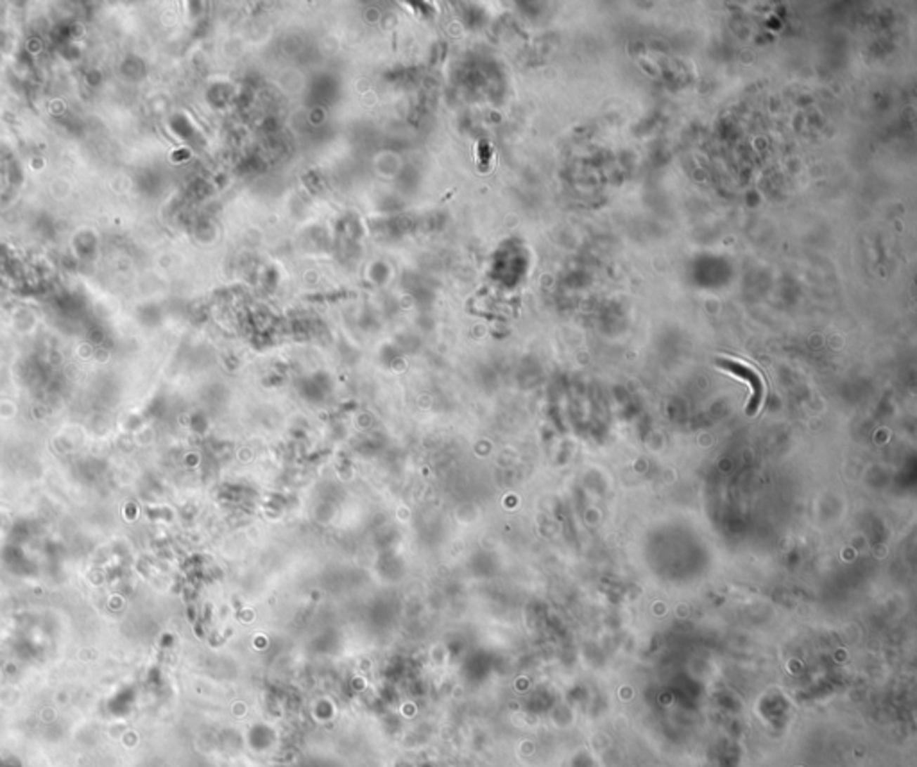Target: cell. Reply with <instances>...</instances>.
I'll return each mask as SVG.
<instances>
[{"label": "cell", "instance_id": "1", "mask_svg": "<svg viewBox=\"0 0 917 767\" xmlns=\"http://www.w3.org/2000/svg\"><path fill=\"white\" fill-rule=\"evenodd\" d=\"M717 364H719V366L722 368V370L731 371V373H733V375H739V377L746 378V380L749 382L750 387H753V400H750L749 413H750V414L755 413V411L758 409V407H760V404H762V398H763V382H762V377H760V375L756 373V371L753 370V368H750V366H746V364H742V362H739V361H729V359H720V361L717 362Z\"/></svg>", "mask_w": 917, "mask_h": 767}]
</instances>
